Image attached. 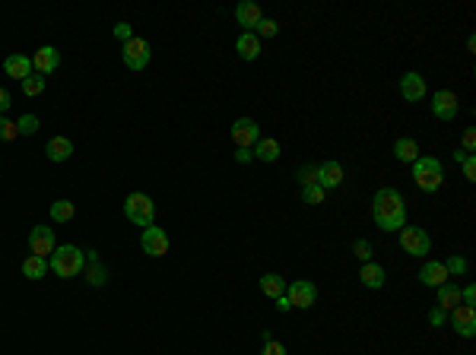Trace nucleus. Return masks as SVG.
I'll use <instances>...</instances> for the list:
<instances>
[{"mask_svg": "<svg viewBox=\"0 0 476 355\" xmlns=\"http://www.w3.org/2000/svg\"><path fill=\"white\" fill-rule=\"evenodd\" d=\"M372 219L381 232H401L407 226V200L397 187H381L372 197Z\"/></svg>", "mask_w": 476, "mask_h": 355, "instance_id": "obj_1", "label": "nucleus"}, {"mask_svg": "<svg viewBox=\"0 0 476 355\" xmlns=\"http://www.w3.org/2000/svg\"><path fill=\"white\" fill-rule=\"evenodd\" d=\"M48 266H51V273L61 276V280H73V276H80L86 270V254L76 245H57Z\"/></svg>", "mask_w": 476, "mask_h": 355, "instance_id": "obj_2", "label": "nucleus"}, {"mask_svg": "<svg viewBox=\"0 0 476 355\" xmlns=\"http://www.w3.org/2000/svg\"><path fill=\"white\" fill-rule=\"evenodd\" d=\"M413 181L422 194H435L442 191L445 184V168H442V159L435 156H419L413 162Z\"/></svg>", "mask_w": 476, "mask_h": 355, "instance_id": "obj_3", "label": "nucleus"}, {"mask_svg": "<svg viewBox=\"0 0 476 355\" xmlns=\"http://www.w3.org/2000/svg\"><path fill=\"white\" fill-rule=\"evenodd\" d=\"M124 216L134 226L150 229V226H156V203H152V197L134 191V194H127V200H124Z\"/></svg>", "mask_w": 476, "mask_h": 355, "instance_id": "obj_4", "label": "nucleus"}, {"mask_svg": "<svg viewBox=\"0 0 476 355\" xmlns=\"http://www.w3.org/2000/svg\"><path fill=\"white\" fill-rule=\"evenodd\" d=\"M150 57H152L150 41L137 38V35H134L124 48H121V61H124L127 70H146V67H150Z\"/></svg>", "mask_w": 476, "mask_h": 355, "instance_id": "obj_5", "label": "nucleus"}, {"mask_svg": "<svg viewBox=\"0 0 476 355\" xmlns=\"http://www.w3.org/2000/svg\"><path fill=\"white\" fill-rule=\"evenodd\" d=\"M401 247L410 254V257H426V254L432 251V238H428V232L419 226H403L401 229Z\"/></svg>", "mask_w": 476, "mask_h": 355, "instance_id": "obj_6", "label": "nucleus"}, {"mask_svg": "<svg viewBox=\"0 0 476 355\" xmlns=\"http://www.w3.org/2000/svg\"><path fill=\"white\" fill-rule=\"evenodd\" d=\"M229 137H232V143L238 150H254V143L261 140V124L254 117H238L232 124V130H229Z\"/></svg>", "mask_w": 476, "mask_h": 355, "instance_id": "obj_7", "label": "nucleus"}, {"mask_svg": "<svg viewBox=\"0 0 476 355\" xmlns=\"http://www.w3.org/2000/svg\"><path fill=\"white\" fill-rule=\"evenodd\" d=\"M286 298H289L292 307L308 311V307L317 301V286L311 280H292V282H286Z\"/></svg>", "mask_w": 476, "mask_h": 355, "instance_id": "obj_8", "label": "nucleus"}, {"mask_svg": "<svg viewBox=\"0 0 476 355\" xmlns=\"http://www.w3.org/2000/svg\"><path fill=\"white\" fill-rule=\"evenodd\" d=\"M457 111H461V99H457V92H451V89H438V92H432V115L438 117V121H454Z\"/></svg>", "mask_w": 476, "mask_h": 355, "instance_id": "obj_9", "label": "nucleus"}, {"mask_svg": "<svg viewBox=\"0 0 476 355\" xmlns=\"http://www.w3.org/2000/svg\"><path fill=\"white\" fill-rule=\"evenodd\" d=\"M55 229L51 226H35L32 232H29V251L35 254V257H45L48 260L51 254H55Z\"/></svg>", "mask_w": 476, "mask_h": 355, "instance_id": "obj_10", "label": "nucleus"}, {"mask_svg": "<svg viewBox=\"0 0 476 355\" xmlns=\"http://www.w3.org/2000/svg\"><path fill=\"white\" fill-rule=\"evenodd\" d=\"M140 247H143V254H150V257H166V254H168L166 229H159V226L143 229V235H140Z\"/></svg>", "mask_w": 476, "mask_h": 355, "instance_id": "obj_11", "label": "nucleus"}, {"mask_svg": "<svg viewBox=\"0 0 476 355\" xmlns=\"http://www.w3.org/2000/svg\"><path fill=\"white\" fill-rule=\"evenodd\" d=\"M451 327L457 330V336L473 340V336H476V307H470V305L451 307Z\"/></svg>", "mask_w": 476, "mask_h": 355, "instance_id": "obj_12", "label": "nucleus"}, {"mask_svg": "<svg viewBox=\"0 0 476 355\" xmlns=\"http://www.w3.org/2000/svg\"><path fill=\"white\" fill-rule=\"evenodd\" d=\"M57 67H61V51H57L55 45H42V48L32 55V70L38 76H51Z\"/></svg>", "mask_w": 476, "mask_h": 355, "instance_id": "obj_13", "label": "nucleus"}, {"mask_svg": "<svg viewBox=\"0 0 476 355\" xmlns=\"http://www.w3.org/2000/svg\"><path fill=\"white\" fill-rule=\"evenodd\" d=\"M428 92L426 80H422V73H416V70H407V73L401 76V96L403 102H422Z\"/></svg>", "mask_w": 476, "mask_h": 355, "instance_id": "obj_14", "label": "nucleus"}, {"mask_svg": "<svg viewBox=\"0 0 476 355\" xmlns=\"http://www.w3.org/2000/svg\"><path fill=\"white\" fill-rule=\"evenodd\" d=\"M317 184L324 187V191H337L343 184V165L327 159V162H317Z\"/></svg>", "mask_w": 476, "mask_h": 355, "instance_id": "obj_15", "label": "nucleus"}, {"mask_svg": "<svg viewBox=\"0 0 476 355\" xmlns=\"http://www.w3.org/2000/svg\"><path fill=\"white\" fill-rule=\"evenodd\" d=\"M448 280H451V276H448V270H445L442 260H426V263H422V270H419V282H422V286L442 289Z\"/></svg>", "mask_w": 476, "mask_h": 355, "instance_id": "obj_16", "label": "nucleus"}, {"mask_svg": "<svg viewBox=\"0 0 476 355\" xmlns=\"http://www.w3.org/2000/svg\"><path fill=\"white\" fill-rule=\"evenodd\" d=\"M235 20H238V26H245V32H254V26L264 20V10L257 7L254 0H242L235 7Z\"/></svg>", "mask_w": 476, "mask_h": 355, "instance_id": "obj_17", "label": "nucleus"}, {"mask_svg": "<svg viewBox=\"0 0 476 355\" xmlns=\"http://www.w3.org/2000/svg\"><path fill=\"white\" fill-rule=\"evenodd\" d=\"M3 73L22 82L26 76L35 73V70H32V57H26V55H7V61H3Z\"/></svg>", "mask_w": 476, "mask_h": 355, "instance_id": "obj_18", "label": "nucleus"}, {"mask_svg": "<svg viewBox=\"0 0 476 355\" xmlns=\"http://www.w3.org/2000/svg\"><path fill=\"white\" fill-rule=\"evenodd\" d=\"M45 156H48L51 162H67V159L73 156V140L70 137H51L48 143H45Z\"/></svg>", "mask_w": 476, "mask_h": 355, "instance_id": "obj_19", "label": "nucleus"}, {"mask_svg": "<svg viewBox=\"0 0 476 355\" xmlns=\"http://www.w3.org/2000/svg\"><path fill=\"white\" fill-rule=\"evenodd\" d=\"M86 263H89V266L83 270V273H86V282H89V286H96V289L105 286V282H108V270L102 266V260H99L96 251H86Z\"/></svg>", "mask_w": 476, "mask_h": 355, "instance_id": "obj_20", "label": "nucleus"}, {"mask_svg": "<svg viewBox=\"0 0 476 355\" xmlns=\"http://www.w3.org/2000/svg\"><path fill=\"white\" fill-rule=\"evenodd\" d=\"M235 51H238L242 61H257L261 57V38L254 32H242L238 41H235Z\"/></svg>", "mask_w": 476, "mask_h": 355, "instance_id": "obj_21", "label": "nucleus"}, {"mask_svg": "<svg viewBox=\"0 0 476 355\" xmlns=\"http://www.w3.org/2000/svg\"><path fill=\"white\" fill-rule=\"evenodd\" d=\"M394 159H397V162L413 165L416 159H419V143H416L413 137H401L397 143H394Z\"/></svg>", "mask_w": 476, "mask_h": 355, "instance_id": "obj_22", "label": "nucleus"}, {"mask_svg": "<svg viewBox=\"0 0 476 355\" xmlns=\"http://www.w3.org/2000/svg\"><path fill=\"white\" fill-rule=\"evenodd\" d=\"M51 273V266L45 257H35V254H29L26 260H22V276L26 280H45V276Z\"/></svg>", "mask_w": 476, "mask_h": 355, "instance_id": "obj_23", "label": "nucleus"}, {"mask_svg": "<svg viewBox=\"0 0 476 355\" xmlns=\"http://www.w3.org/2000/svg\"><path fill=\"white\" fill-rule=\"evenodd\" d=\"M359 280H362V286L366 289H381L387 276H384V270H381V263H372V260H368V263H362Z\"/></svg>", "mask_w": 476, "mask_h": 355, "instance_id": "obj_24", "label": "nucleus"}, {"mask_svg": "<svg viewBox=\"0 0 476 355\" xmlns=\"http://www.w3.org/2000/svg\"><path fill=\"white\" fill-rule=\"evenodd\" d=\"M254 159H261V162H276V159H280V140L261 137L254 143Z\"/></svg>", "mask_w": 476, "mask_h": 355, "instance_id": "obj_25", "label": "nucleus"}, {"mask_svg": "<svg viewBox=\"0 0 476 355\" xmlns=\"http://www.w3.org/2000/svg\"><path fill=\"white\" fill-rule=\"evenodd\" d=\"M261 292L276 301L280 295H286V280L280 273H264L261 276Z\"/></svg>", "mask_w": 476, "mask_h": 355, "instance_id": "obj_26", "label": "nucleus"}, {"mask_svg": "<svg viewBox=\"0 0 476 355\" xmlns=\"http://www.w3.org/2000/svg\"><path fill=\"white\" fill-rule=\"evenodd\" d=\"M435 292H438V301H435V305L445 307V311H451V307L461 305V289H457L454 282H445V286L435 289Z\"/></svg>", "mask_w": 476, "mask_h": 355, "instance_id": "obj_27", "label": "nucleus"}, {"mask_svg": "<svg viewBox=\"0 0 476 355\" xmlns=\"http://www.w3.org/2000/svg\"><path fill=\"white\" fill-rule=\"evenodd\" d=\"M73 216H76V206L70 203V200H57V203H51V219H55V222H70Z\"/></svg>", "mask_w": 476, "mask_h": 355, "instance_id": "obj_28", "label": "nucleus"}, {"mask_svg": "<svg viewBox=\"0 0 476 355\" xmlns=\"http://www.w3.org/2000/svg\"><path fill=\"white\" fill-rule=\"evenodd\" d=\"M445 270H448V276H463L470 270L467 257H461V254H451L448 260H445Z\"/></svg>", "mask_w": 476, "mask_h": 355, "instance_id": "obj_29", "label": "nucleus"}, {"mask_svg": "<svg viewBox=\"0 0 476 355\" xmlns=\"http://www.w3.org/2000/svg\"><path fill=\"white\" fill-rule=\"evenodd\" d=\"M20 86H22V92H26V96H42V92H45V76L32 73V76H26Z\"/></svg>", "mask_w": 476, "mask_h": 355, "instance_id": "obj_30", "label": "nucleus"}, {"mask_svg": "<svg viewBox=\"0 0 476 355\" xmlns=\"http://www.w3.org/2000/svg\"><path fill=\"white\" fill-rule=\"evenodd\" d=\"M324 197H327V191L321 184H311V187H302V203H308V206H317V203H324Z\"/></svg>", "mask_w": 476, "mask_h": 355, "instance_id": "obj_31", "label": "nucleus"}, {"mask_svg": "<svg viewBox=\"0 0 476 355\" xmlns=\"http://www.w3.org/2000/svg\"><path fill=\"white\" fill-rule=\"evenodd\" d=\"M296 178H298V184H302V187L317 184V165H315V162H305L302 168L296 171Z\"/></svg>", "mask_w": 476, "mask_h": 355, "instance_id": "obj_32", "label": "nucleus"}, {"mask_svg": "<svg viewBox=\"0 0 476 355\" xmlns=\"http://www.w3.org/2000/svg\"><path fill=\"white\" fill-rule=\"evenodd\" d=\"M16 137H20V130H16V121H10L7 115H0V140H3V143H13Z\"/></svg>", "mask_w": 476, "mask_h": 355, "instance_id": "obj_33", "label": "nucleus"}, {"mask_svg": "<svg viewBox=\"0 0 476 355\" xmlns=\"http://www.w3.org/2000/svg\"><path fill=\"white\" fill-rule=\"evenodd\" d=\"M16 130H20V137H32V133H38V117L22 115L20 121H16Z\"/></svg>", "mask_w": 476, "mask_h": 355, "instance_id": "obj_34", "label": "nucleus"}, {"mask_svg": "<svg viewBox=\"0 0 476 355\" xmlns=\"http://www.w3.org/2000/svg\"><path fill=\"white\" fill-rule=\"evenodd\" d=\"M276 32H280V22H276V20H267V16H264V20L254 26V35H257V38H273Z\"/></svg>", "mask_w": 476, "mask_h": 355, "instance_id": "obj_35", "label": "nucleus"}, {"mask_svg": "<svg viewBox=\"0 0 476 355\" xmlns=\"http://www.w3.org/2000/svg\"><path fill=\"white\" fill-rule=\"evenodd\" d=\"M352 254H356V260L368 263V260H372V241H368V238H356V241H352Z\"/></svg>", "mask_w": 476, "mask_h": 355, "instance_id": "obj_36", "label": "nucleus"}, {"mask_svg": "<svg viewBox=\"0 0 476 355\" xmlns=\"http://www.w3.org/2000/svg\"><path fill=\"white\" fill-rule=\"evenodd\" d=\"M115 38L121 41V45H127V41L134 38V26H131V22H117V26H115Z\"/></svg>", "mask_w": 476, "mask_h": 355, "instance_id": "obj_37", "label": "nucleus"}, {"mask_svg": "<svg viewBox=\"0 0 476 355\" xmlns=\"http://www.w3.org/2000/svg\"><path fill=\"white\" fill-rule=\"evenodd\" d=\"M445 321H448V311H445V307H438V305H435L432 311H428V324H432V327H442Z\"/></svg>", "mask_w": 476, "mask_h": 355, "instance_id": "obj_38", "label": "nucleus"}, {"mask_svg": "<svg viewBox=\"0 0 476 355\" xmlns=\"http://www.w3.org/2000/svg\"><path fill=\"white\" fill-rule=\"evenodd\" d=\"M261 355H286V346L280 340H267L261 349Z\"/></svg>", "mask_w": 476, "mask_h": 355, "instance_id": "obj_39", "label": "nucleus"}, {"mask_svg": "<svg viewBox=\"0 0 476 355\" xmlns=\"http://www.w3.org/2000/svg\"><path fill=\"white\" fill-rule=\"evenodd\" d=\"M461 165H463V178L473 184V181H476V156H467Z\"/></svg>", "mask_w": 476, "mask_h": 355, "instance_id": "obj_40", "label": "nucleus"}, {"mask_svg": "<svg viewBox=\"0 0 476 355\" xmlns=\"http://www.w3.org/2000/svg\"><path fill=\"white\" fill-rule=\"evenodd\" d=\"M473 150H476V133L473 130H463V152H470V156H473Z\"/></svg>", "mask_w": 476, "mask_h": 355, "instance_id": "obj_41", "label": "nucleus"}, {"mask_svg": "<svg viewBox=\"0 0 476 355\" xmlns=\"http://www.w3.org/2000/svg\"><path fill=\"white\" fill-rule=\"evenodd\" d=\"M461 305H470V307L476 305V286H467V289H461Z\"/></svg>", "mask_w": 476, "mask_h": 355, "instance_id": "obj_42", "label": "nucleus"}, {"mask_svg": "<svg viewBox=\"0 0 476 355\" xmlns=\"http://www.w3.org/2000/svg\"><path fill=\"white\" fill-rule=\"evenodd\" d=\"M10 105H13V102H10V92H7V89H0V115H7Z\"/></svg>", "mask_w": 476, "mask_h": 355, "instance_id": "obj_43", "label": "nucleus"}, {"mask_svg": "<svg viewBox=\"0 0 476 355\" xmlns=\"http://www.w3.org/2000/svg\"><path fill=\"white\" fill-rule=\"evenodd\" d=\"M276 311H292V305H289V298H286V295H280V298H276Z\"/></svg>", "mask_w": 476, "mask_h": 355, "instance_id": "obj_44", "label": "nucleus"}, {"mask_svg": "<svg viewBox=\"0 0 476 355\" xmlns=\"http://www.w3.org/2000/svg\"><path fill=\"white\" fill-rule=\"evenodd\" d=\"M235 159H238V162H251V150H238Z\"/></svg>", "mask_w": 476, "mask_h": 355, "instance_id": "obj_45", "label": "nucleus"}, {"mask_svg": "<svg viewBox=\"0 0 476 355\" xmlns=\"http://www.w3.org/2000/svg\"><path fill=\"white\" fill-rule=\"evenodd\" d=\"M470 152H463V150H454V162H463V159H467Z\"/></svg>", "mask_w": 476, "mask_h": 355, "instance_id": "obj_46", "label": "nucleus"}]
</instances>
